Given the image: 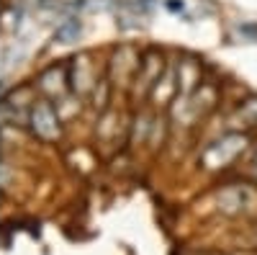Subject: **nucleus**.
<instances>
[{
	"mask_svg": "<svg viewBox=\"0 0 257 255\" xmlns=\"http://www.w3.org/2000/svg\"><path fill=\"white\" fill-rule=\"evenodd\" d=\"M67 72H70V88L72 93L77 96H90L95 91V70H93V62H90V54H77L72 57V62L67 65Z\"/></svg>",
	"mask_w": 257,
	"mask_h": 255,
	"instance_id": "423d86ee",
	"label": "nucleus"
},
{
	"mask_svg": "<svg viewBox=\"0 0 257 255\" xmlns=\"http://www.w3.org/2000/svg\"><path fill=\"white\" fill-rule=\"evenodd\" d=\"M39 91L44 93L49 101H62V98H67L70 96V72L64 65H52L47 67L44 72L39 75Z\"/></svg>",
	"mask_w": 257,
	"mask_h": 255,
	"instance_id": "0eeeda50",
	"label": "nucleus"
},
{
	"mask_svg": "<svg viewBox=\"0 0 257 255\" xmlns=\"http://www.w3.org/2000/svg\"><path fill=\"white\" fill-rule=\"evenodd\" d=\"M77 36H80L77 21H64V24L57 29V41H62V44H72V41H77Z\"/></svg>",
	"mask_w": 257,
	"mask_h": 255,
	"instance_id": "f8f14e48",
	"label": "nucleus"
},
{
	"mask_svg": "<svg viewBox=\"0 0 257 255\" xmlns=\"http://www.w3.org/2000/svg\"><path fill=\"white\" fill-rule=\"evenodd\" d=\"M201 82V70L193 59H183L178 62V91L180 96H190L196 91V85Z\"/></svg>",
	"mask_w": 257,
	"mask_h": 255,
	"instance_id": "1a4fd4ad",
	"label": "nucleus"
},
{
	"mask_svg": "<svg viewBox=\"0 0 257 255\" xmlns=\"http://www.w3.org/2000/svg\"><path fill=\"white\" fill-rule=\"evenodd\" d=\"M231 121H234V124L242 121L244 129H252V126H257V98H249L247 103H242V106H239V111L234 114Z\"/></svg>",
	"mask_w": 257,
	"mask_h": 255,
	"instance_id": "9b49d317",
	"label": "nucleus"
},
{
	"mask_svg": "<svg viewBox=\"0 0 257 255\" xmlns=\"http://www.w3.org/2000/svg\"><path fill=\"white\" fill-rule=\"evenodd\" d=\"M162 77V57L157 52H149L142 57V67L137 72V80H134V88L139 91H147V93H152L155 88V82Z\"/></svg>",
	"mask_w": 257,
	"mask_h": 255,
	"instance_id": "6e6552de",
	"label": "nucleus"
},
{
	"mask_svg": "<svg viewBox=\"0 0 257 255\" xmlns=\"http://www.w3.org/2000/svg\"><path fill=\"white\" fill-rule=\"evenodd\" d=\"M252 173H254V178H257V152H254V157H252Z\"/></svg>",
	"mask_w": 257,
	"mask_h": 255,
	"instance_id": "ddd939ff",
	"label": "nucleus"
},
{
	"mask_svg": "<svg viewBox=\"0 0 257 255\" xmlns=\"http://www.w3.org/2000/svg\"><path fill=\"white\" fill-rule=\"evenodd\" d=\"M142 67V54L134 47H118L111 57V65H108V75L113 85H132L137 80V72Z\"/></svg>",
	"mask_w": 257,
	"mask_h": 255,
	"instance_id": "20e7f679",
	"label": "nucleus"
},
{
	"mask_svg": "<svg viewBox=\"0 0 257 255\" xmlns=\"http://www.w3.org/2000/svg\"><path fill=\"white\" fill-rule=\"evenodd\" d=\"M216 204H219V211L226 217L244 214V211H249L254 206V191L247 186H239V183H229L226 188L219 191Z\"/></svg>",
	"mask_w": 257,
	"mask_h": 255,
	"instance_id": "39448f33",
	"label": "nucleus"
},
{
	"mask_svg": "<svg viewBox=\"0 0 257 255\" xmlns=\"http://www.w3.org/2000/svg\"><path fill=\"white\" fill-rule=\"evenodd\" d=\"M247 144H249V137L244 132H226L224 137L213 139L206 147L198 157V162L206 170H224L247 150Z\"/></svg>",
	"mask_w": 257,
	"mask_h": 255,
	"instance_id": "f257e3e1",
	"label": "nucleus"
},
{
	"mask_svg": "<svg viewBox=\"0 0 257 255\" xmlns=\"http://www.w3.org/2000/svg\"><path fill=\"white\" fill-rule=\"evenodd\" d=\"M29 126H31L34 137L44 139V142H57L62 137V116L57 111V106L52 101H36Z\"/></svg>",
	"mask_w": 257,
	"mask_h": 255,
	"instance_id": "7ed1b4c3",
	"label": "nucleus"
},
{
	"mask_svg": "<svg viewBox=\"0 0 257 255\" xmlns=\"http://www.w3.org/2000/svg\"><path fill=\"white\" fill-rule=\"evenodd\" d=\"M175 91H178V75L173 72V70H167L157 82H155V88H152V101H157V103H167L170 98L175 96Z\"/></svg>",
	"mask_w": 257,
	"mask_h": 255,
	"instance_id": "9d476101",
	"label": "nucleus"
},
{
	"mask_svg": "<svg viewBox=\"0 0 257 255\" xmlns=\"http://www.w3.org/2000/svg\"><path fill=\"white\" fill-rule=\"evenodd\" d=\"M36 106V93L31 85H18L11 93L3 96V103H0V116H3L6 124L11 126H24L31 119V111Z\"/></svg>",
	"mask_w": 257,
	"mask_h": 255,
	"instance_id": "f03ea898",
	"label": "nucleus"
}]
</instances>
